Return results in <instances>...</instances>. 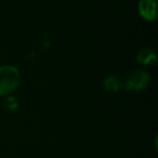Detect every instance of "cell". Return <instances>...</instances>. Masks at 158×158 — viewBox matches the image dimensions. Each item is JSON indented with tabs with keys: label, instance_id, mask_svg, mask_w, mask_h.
Masks as SVG:
<instances>
[{
	"label": "cell",
	"instance_id": "1",
	"mask_svg": "<svg viewBox=\"0 0 158 158\" xmlns=\"http://www.w3.org/2000/svg\"><path fill=\"white\" fill-rule=\"evenodd\" d=\"M20 84V72L14 65L0 67V96L10 95Z\"/></svg>",
	"mask_w": 158,
	"mask_h": 158
},
{
	"label": "cell",
	"instance_id": "4",
	"mask_svg": "<svg viewBox=\"0 0 158 158\" xmlns=\"http://www.w3.org/2000/svg\"><path fill=\"white\" fill-rule=\"evenodd\" d=\"M136 60H137L139 64L147 67V65H152V64L156 63L157 56H156V52H154L152 48H142V49H139V51L137 52V54H136Z\"/></svg>",
	"mask_w": 158,
	"mask_h": 158
},
{
	"label": "cell",
	"instance_id": "3",
	"mask_svg": "<svg viewBox=\"0 0 158 158\" xmlns=\"http://www.w3.org/2000/svg\"><path fill=\"white\" fill-rule=\"evenodd\" d=\"M138 11L144 20L154 21L157 19V0H139Z\"/></svg>",
	"mask_w": 158,
	"mask_h": 158
},
{
	"label": "cell",
	"instance_id": "2",
	"mask_svg": "<svg viewBox=\"0 0 158 158\" xmlns=\"http://www.w3.org/2000/svg\"><path fill=\"white\" fill-rule=\"evenodd\" d=\"M149 80H151V77L148 72L143 69H136V70H132L126 77L123 81V86L126 90H130V91H141L148 86Z\"/></svg>",
	"mask_w": 158,
	"mask_h": 158
},
{
	"label": "cell",
	"instance_id": "5",
	"mask_svg": "<svg viewBox=\"0 0 158 158\" xmlns=\"http://www.w3.org/2000/svg\"><path fill=\"white\" fill-rule=\"evenodd\" d=\"M102 85L107 93H117L122 86V81H121L120 77H117L115 74H109L104 78Z\"/></svg>",
	"mask_w": 158,
	"mask_h": 158
},
{
	"label": "cell",
	"instance_id": "6",
	"mask_svg": "<svg viewBox=\"0 0 158 158\" xmlns=\"http://www.w3.org/2000/svg\"><path fill=\"white\" fill-rule=\"evenodd\" d=\"M17 101L15 100V98H6L5 99V101H4V107L5 109H7V110H10V111H14V110H16L17 109Z\"/></svg>",
	"mask_w": 158,
	"mask_h": 158
}]
</instances>
